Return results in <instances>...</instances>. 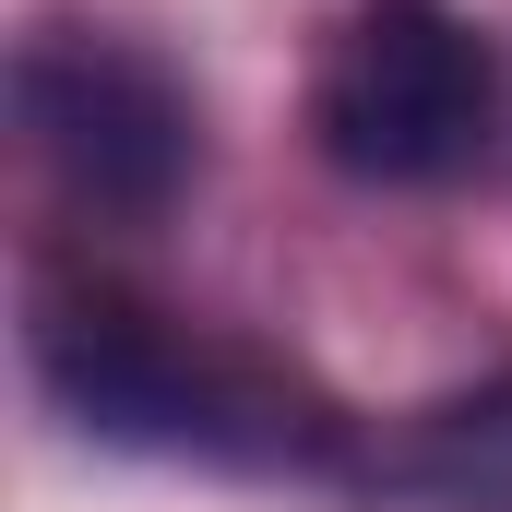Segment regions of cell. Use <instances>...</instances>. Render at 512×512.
<instances>
[{"label": "cell", "mask_w": 512, "mask_h": 512, "mask_svg": "<svg viewBox=\"0 0 512 512\" xmlns=\"http://www.w3.org/2000/svg\"><path fill=\"white\" fill-rule=\"evenodd\" d=\"M417 477L453 512H512V405H453L429 429V465Z\"/></svg>", "instance_id": "4"}, {"label": "cell", "mask_w": 512, "mask_h": 512, "mask_svg": "<svg viewBox=\"0 0 512 512\" xmlns=\"http://www.w3.org/2000/svg\"><path fill=\"white\" fill-rule=\"evenodd\" d=\"M310 131L370 191H441L489 155V48L453 0H358L322 36Z\"/></svg>", "instance_id": "2"}, {"label": "cell", "mask_w": 512, "mask_h": 512, "mask_svg": "<svg viewBox=\"0 0 512 512\" xmlns=\"http://www.w3.org/2000/svg\"><path fill=\"white\" fill-rule=\"evenodd\" d=\"M12 120L36 143V167L108 227L167 215L191 191V155H203L191 84L108 24H36L12 48Z\"/></svg>", "instance_id": "3"}, {"label": "cell", "mask_w": 512, "mask_h": 512, "mask_svg": "<svg viewBox=\"0 0 512 512\" xmlns=\"http://www.w3.org/2000/svg\"><path fill=\"white\" fill-rule=\"evenodd\" d=\"M24 346H36L48 405H60L84 441L191 453V465H262V477L346 465L334 405H310L286 370H262L251 346L191 334V322L120 298V286H96V274L36 286V334H24Z\"/></svg>", "instance_id": "1"}]
</instances>
